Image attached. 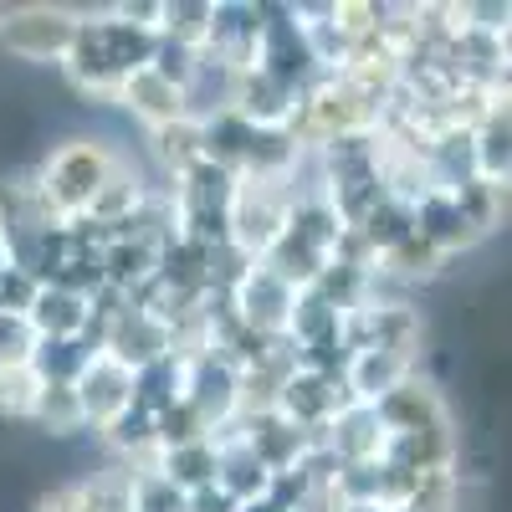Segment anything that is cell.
Instances as JSON below:
<instances>
[{
    "instance_id": "6da1fadb",
    "label": "cell",
    "mask_w": 512,
    "mask_h": 512,
    "mask_svg": "<svg viewBox=\"0 0 512 512\" xmlns=\"http://www.w3.org/2000/svg\"><path fill=\"white\" fill-rule=\"evenodd\" d=\"M154 47H159V36L134 31L113 11H77V36H72V52H67L62 72L77 93L113 103L123 82L154 62Z\"/></svg>"
},
{
    "instance_id": "7a4b0ae2",
    "label": "cell",
    "mask_w": 512,
    "mask_h": 512,
    "mask_svg": "<svg viewBox=\"0 0 512 512\" xmlns=\"http://www.w3.org/2000/svg\"><path fill=\"white\" fill-rule=\"evenodd\" d=\"M123 154L108 139H67L62 149H52V159L31 175L36 200L52 221L72 226V221H88V205L103 190V180L113 175V164Z\"/></svg>"
},
{
    "instance_id": "3957f363",
    "label": "cell",
    "mask_w": 512,
    "mask_h": 512,
    "mask_svg": "<svg viewBox=\"0 0 512 512\" xmlns=\"http://www.w3.org/2000/svg\"><path fill=\"white\" fill-rule=\"evenodd\" d=\"M338 236H344V226H338L333 205H328L323 195H297L292 216H287V231H282L277 246L262 256V267L277 272L292 292H303V287H313L318 272L333 262Z\"/></svg>"
},
{
    "instance_id": "277c9868",
    "label": "cell",
    "mask_w": 512,
    "mask_h": 512,
    "mask_svg": "<svg viewBox=\"0 0 512 512\" xmlns=\"http://www.w3.org/2000/svg\"><path fill=\"white\" fill-rule=\"evenodd\" d=\"M297 205L292 180H236L231 210H226V246H236L246 262H262V256L277 246V236L287 231V216Z\"/></svg>"
},
{
    "instance_id": "5b68a950",
    "label": "cell",
    "mask_w": 512,
    "mask_h": 512,
    "mask_svg": "<svg viewBox=\"0 0 512 512\" xmlns=\"http://www.w3.org/2000/svg\"><path fill=\"white\" fill-rule=\"evenodd\" d=\"M338 338H344V349H390V354H405L415 359L420 354V313L410 303H400V297H364V303L354 313H344V323H338Z\"/></svg>"
},
{
    "instance_id": "8992f818",
    "label": "cell",
    "mask_w": 512,
    "mask_h": 512,
    "mask_svg": "<svg viewBox=\"0 0 512 512\" xmlns=\"http://www.w3.org/2000/svg\"><path fill=\"white\" fill-rule=\"evenodd\" d=\"M349 405H354V400H349V390H344V374H318V369H303V364H292V369L282 374L277 400H272V410H277L282 420H292L297 431H308L313 441H318Z\"/></svg>"
},
{
    "instance_id": "52a82bcc",
    "label": "cell",
    "mask_w": 512,
    "mask_h": 512,
    "mask_svg": "<svg viewBox=\"0 0 512 512\" xmlns=\"http://www.w3.org/2000/svg\"><path fill=\"white\" fill-rule=\"evenodd\" d=\"M77 36V11L72 6H11L0 21V47L21 62H67Z\"/></svg>"
},
{
    "instance_id": "ba28073f",
    "label": "cell",
    "mask_w": 512,
    "mask_h": 512,
    "mask_svg": "<svg viewBox=\"0 0 512 512\" xmlns=\"http://www.w3.org/2000/svg\"><path fill=\"white\" fill-rule=\"evenodd\" d=\"M226 303H231L236 323L251 328L256 338H287V318H292L297 292H292L277 272H267L262 262H251V267L241 272V282L231 287Z\"/></svg>"
},
{
    "instance_id": "9c48e42d",
    "label": "cell",
    "mask_w": 512,
    "mask_h": 512,
    "mask_svg": "<svg viewBox=\"0 0 512 512\" xmlns=\"http://www.w3.org/2000/svg\"><path fill=\"white\" fill-rule=\"evenodd\" d=\"M384 425V436H451L456 420L441 400L436 384H425L420 374H410L405 384H395L379 405H369Z\"/></svg>"
},
{
    "instance_id": "30bf717a",
    "label": "cell",
    "mask_w": 512,
    "mask_h": 512,
    "mask_svg": "<svg viewBox=\"0 0 512 512\" xmlns=\"http://www.w3.org/2000/svg\"><path fill=\"white\" fill-rule=\"evenodd\" d=\"M297 103H303V93L287 88V82H277V77L262 72V67L236 72L231 88H226V108H231L241 123H251V128H287V134H292Z\"/></svg>"
},
{
    "instance_id": "8fae6325",
    "label": "cell",
    "mask_w": 512,
    "mask_h": 512,
    "mask_svg": "<svg viewBox=\"0 0 512 512\" xmlns=\"http://www.w3.org/2000/svg\"><path fill=\"white\" fill-rule=\"evenodd\" d=\"M185 405L200 415L205 431H221L241 415V374L221 354H195L185 374Z\"/></svg>"
},
{
    "instance_id": "7c38bea8",
    "label": "cell",
    "mask_w": 512,
    "mask_h": 512,
    "mask_svg": "<svg viewBox=\"0 0 512 512\" xmlns=\"http://www.w3.org/2000/svg\"><path fill=\"white\" fill-rule=\"evenodd\" d=\"M72 390H77L82 420H88L93 431H108L123 410H134V369H123V364L108 359V354H93L88 369L77 374Z\"/></svg>"
},
{
    "instance_id": "4fadbf2b",
    "label": "cell",
    "mask_w": 512,
    "mask_h": 512,
    "mask_svg": "<svg viewBox=\"0 0 512 512\" xmlns=\"http://www.w3.org/2000/svg\"><path fill=\"white\" fill-rule=\"evenodd\" d=\"M236 431L246 441V451L267 466L272 477L292 472V466H303V456L313 451V436L308 431H297L292 420H282L277 410H256V415H241L236 420Z\"/></svg>"
},
{
    "instance_id": "5bb4252c",
    "label": "cell",
    "mask_w": 512,
    "mask_h": 512,
    "mask_svg": "<svg viewBox=\"0 0 512 512\" xmlns=\"http://www.w3.org/2000/svg\"><path fill=\"white\" fill-rule=\"evenodd\" d=\"M26 323L36 338H88L93 344V297L88 292H72V287H57V282H41L31 308H26ZM98 349V344H93Z\"/></svg>"
},
{
    "instance_id": "9a60e30c",
    "label": "cell",
    "mask_w": 512,
    "mask_h": 512,
    "mask_svg": "<svg viewBox=\"0 0 512 512\" xmlns=\"http://www.w3.org/2000/svg\"><path fill=\"white\" fill-rule=\"evenodd\" d=\"M410 226H415V236L425 241V246H436L446 262L456 251H472L477 241H482V231L466 221V210L456 205V195L451 190H431V195H420L415 200V210H410Z\"/></svg>"
},
{
    "instance_id": "2e32d148",
    "label": "cell",
    "mask_w": 512,
    "mask_h": 512,
    "mask_svg": "<svg viewBox=\"0 0 512 512\" xmlns=\"http://www.w3.org/2000/svg\"><path fill=\"white\" fill-rule=\"evenodd\" d=\"M113 103L134 113V118L149 128V134H154V128H169V123L190 118V98H185V88H175V82L159 77L154 67H139V72L118 88Z\"/></svg>"
},
{
    "instance_id": "e0dca14e",
    "label": "cell",
    "mask_w": 512,
    "mask_h": 512,
    "mask_svg": "<svg viewBox=\"0 0 512 512\" xmlns=\"http://www.w3.org/2000/svg\"><path fill=\"white\" fill-rule=\"evenodd\" d=\"M415 374V359L405 354H390V349H354L349 364H344V390L354 405H379L384 395L405 384Z\"/></svg>"
},
{
    "instance_id": "ac0fdd59",
    "label": "cell",
    "mask_w": 512,
    "mask_h": 512,
    "mask_svg": "<svg viewBox=\"0 0 512 512\" xmlns=\"http://www.w3.org/2000/svg\"><path fill=\"white\" fill-rule=\"evenodd\" d=\"M149 195H154V190L139 180V169L128 164V159H118L113 175L103 180V190H98L93 205H88V221L103 226V231H123V226H134V221L144 216Z\"/></svg>"
},
{
    "instance_id": "d6986e66",
    "label": "cell",
    "mask_w": 512,
    "mask_h": 512,
    "mask_svg": "<svg viewBox=\"0 0 512 512\" xmlns=\"http://www.w3.org/2000/svg\"><path fill=\"white\" fill-rule=\"evenodd\" d=\"M466 159H472V180L507 190L512 180V128H507V108L482 118L472 134H466Z\"/></svg>"
},
{
    "instance_id": "ffe728a7",
    "label": "cell",
    "mask_w": 512,
    "mask_h": 512,
    "mask_svg": "<svg viewBox=\"0 0 512 512\" xmlns=\"http://www.w3.org/2000/svg\"><path fill=\"white\" fill-rule=\"evenodd\" d=\"M154 472H159L169 487H180L185 497H195V492H205V487H216V441L200 436V441H190V446L159 451Z\"/></svg>"
},
{
    "instance_id": "44dd1931",
    "label": "cell",
    "mask_w": 512,
    "mask_h": 512,
    "mask_svg": "<svg viewBox=\"0 0 512 512\" xmlns=\"http://www.w3.org/2000/svg\"><path fill=\"white\" fill-rule=\"evenodd\" d=\"M185 374H190V359L185 354H164L149 369H139L134 374V410L159 415L169 405H180L185 400Z\"/></svg>"
},
{
    "instance_id": "7402d4cb",
    "label": "cell",
    "mask_w": 512,
    "mask_h": 512,
    "mask_svg": "<svg viewBox=\"0 0 512 512\" xmlns=\"http://www.w3.org/2000/svg\"><path fill=\"white\" fill-rule=\"evenodd\" d=\"M149 144H154V159H159V169L169 175V185H175L185 169H195L205 159V128H200V118H180V123H169V128H154Z\"/></svg>"
},
{
    "instance_id": "603a6c76",
    "label": "cell",
    "mask_w": 512,
    "mask_h": 512,
    "mask_svg": "<svg viewBox=\"0 0 512 512\" xmlns=\"http://www.w3.org/2000/svg\"><path fill=\"white\" fill-rule=\"evenodd\" d=\"M441 267H446V256H441L436 246H425V241L410 231L405 241H395V246L374 262V292H379V277H395V282H431V277H441Z\"/></svg>"
},
{
    "instance_id": "cb8c5ba5",
    "label": "cell",
    "mask_w": 512,
    "mask_h": 512,
    "mask_svg": "<svg viewBox=\"0 0 512 512\" xmlns=\"http://www.w3.org/2000/svg\"><path fill=\"white\" fill-rule=\"evenodd\" d=\"M98 349L88 344V338H36L31 349V374L41 384H77V374L88 369Z\"/></svg>"
},
{
    "instance_id": "d4e9b609",
    "label": "cell",
    "mask_w": 512,
    "mask_h": 512,
    "mask_svg": "<svg viewBox=\"0 0 512 512\" xmlns=\"http://www.w3.org/2000/svg\"><path fill=\"white\" fill-rule=\"evenodd\" d=\"M77 497L88 512H139V477L128 466H98L88 482H77Z\"/></svg>"
},
{
    "instance_id": "484cf974",
    "label": "cell",
    "mask_w": 512,
    "mask_h": 512,
    "mask_svg": "<svg viewBox=\"0 0 512 512\" xmlns=\"http://www.w3.org/2000/svg\"><path fill=\"white\" fill-rule=\"evenodd\" d=\"M210 0H164L159 11V41L169 47H185V52H200L205 47V31H210Z\"/></svg>"
},
{
    "instance_id": "4316f807",
    "label": "cell",
    "mask_w": 512,
    "mask_h": 512,
    "mask_svg": "<svg viewBox=\"0 0 512 512\" xmlns=\"http://www.w3.org/2000/svg\"><path fill=\"white\" fill-rule=\"evenodd\" d=\"M31 420L41 425V431H52V436L88 431V420H82V405H77V390H72V384H41Z\"/></svg>"
},
{
    "instance_id": "83f0119b",
    "label": "cell",
    "mask_w": 512,
    "mask_h": 512,
    "mask_svg": "<svg viewBox=\"0 0 512 512\" xmlns=\"http://www.w3.org/2000/svg\"><path fill=\"white\" fill-rule=\"evenodd\" d=\"M456 502H461V477L451 466V472H420L405 507L410 512H456Z\"/></svg>"
},
{
    "instance_id": "f1b7e54d",
    "label": "cell",
    "mask_w": 512,
    "mask_h": 512,
    "mask_svg": "<svg viewBox=\"0 0 512 512\" xmlns=\"http://www.w3.org/2000/svg\"><path fill=\"white\" fill-rule=\"evenodd\" d=\"M36 395H41V379L31 374V364L0 369V415H6V420H31Z\"/></svg>"
},
{
    "instance_id": "f546056e",
    "label": "cell",
    "mask_w": 512,
    "mask_h": 512,
    "mask_svg": "<svg viewBox=\"0 0 512 512\" xmlns=\"http://www.w3.org/2000/svg\"><path fill=\"white\" fill-rule=\"evenodd\" d=\"M200 436H210V431H205V425H200V415H195V410H190L185 400L154 415V446H159V451H175V446H190V441H200Z\"/></svg>"
},
{
    "instance_id": "4dcf8cb0",
    "label": "cell",
    "mask_w": 512,
    "mask_h": 512,
    "mask_svg": "<svg viewBox=\"0 0 512 512\" xmlns=\"http://www.w3.org/2000/svg\"><path fill=\"white\" fill-rule=\"evenodd\" d=\"M31 349H36L31 323L16 318V313H0V369H21V364H31Z\"/></svg>"
},
{
    "instance_id": "1f68e13d",
    "label": "cell",
    "mask_w": 512,
    "mask_h": 512,
    "mask_svg": "<svg viewBox=\"0 0 512 512\" xmlns=\"http://www.w3.org/2000/svg\"><path fill=\"white\" fill-rule=\"evenodd\" d=\"M36 277L31 272H21V267H0V313H16V318H26V308H31V297H36Z\"/></svg>"
},
{
    "instance_id": "d6a6232c",
    "label": "cell",
    "mask_w": 512,
    "mask_h": 512,
    "mask_svg": "<svg viewBox=\"0 0 512 512\" xmlns=\"http://www.w3.org/2000/svg\"><path fill=\"white\" fill-rule=\"evenodd\" d=\"M139 512H190V497L180 487H169L159 472L139 477Z\"/></svg>"
},
{
    "instance_id": "836d02e7",
    "label": "cell",
    "mask_w": 512,
    "mask_h": 512,
    "mask_svg": "<svg viewBox=\"0 0 512 512\" xmlns=\"http://www.w3.org/2000/svg\"><path fill=\"white\" fill-rule=\"evenodd\" d=\"M36 512H88V507H82L77 487H57V492H47L36 502Z\"/></svg>"
},
{
    "instance_id": "e575fe53",
    "label": "cell",
    "mask_w": 512,
    "mask_h": 512,
    "mask_svg": "<svg viewBox=\"0 0 512 512\" xmlns=\"http://www.w3.org/2000/svg\"><path fill=\"white\" fill-rule=\"evenodd\" d=\"M190 512H236V502H231L221 487H205V492L190 497Z\"/></svg>"
},
{
    "instance_id": "d590c367",
    "label": "cell",
    "mask_w": 512,
    "mask_h": 512,
    "mask_svg": "<svg viewBox=\"0 0 512 512\" xmlns=\"http://www.w3.org/2000/svg\"><path fill=\"white\" fill-rule=\"evenodd\" d=\"M6 11H11V6H0V21H6Z\"/></svg>"
},
{
    "instance_id": "8d00e7d4",
    "label": "cell",
    "mask_w": 512,
    "mask_h": 512,
    "mask_svg": "<svg viewBox=\"0 0 512 512\" xmlns=\"http://www.w3.org/2000/svg\"><path fill=\"white\" fill-rule=\"evenodd\" d=\"M0 267H6V251H0Z\"/></svg>"
},
{
    "instance_id": "74e56055",
    "label": "cell",
    "mask_w": 512,
    "mask_h": 512,
    "mask_svg": "<svg viewBox=\"0 0 512 512\" xmlns=\"http://www.w3.org/2000/svg\"><path fill=\"white\" fill-rule=\"evenodd\" d=\"M400 512H410V507H400Z\"/></svg>"
}]
</instances>
